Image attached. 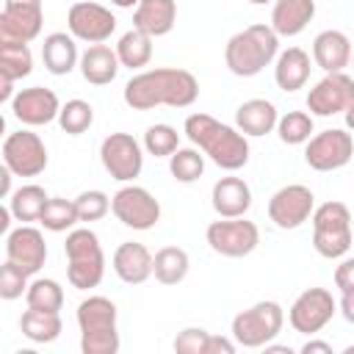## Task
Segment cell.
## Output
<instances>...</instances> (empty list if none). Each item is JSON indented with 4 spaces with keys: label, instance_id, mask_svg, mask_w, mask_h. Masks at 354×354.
<instances>
[{
    "label": "cell",
    "instance_id": "9a60e30c",
    "mask_svg": "<svg viewBox=\"0 0 354 354\" xmlns=\"http://www.w3.org/2000/svg\"><path fill=\"white\" fill-rule=\"evenodd\" d=\"M354 105V77L346 72H326L307 91V111L313 116L346 113Z\"/></svg>",
    "mask_w": 354,
    "mask_h": 354
},
{
    "label": "cell",
    "instance_id": "4316f807",
    "mask_svg": "<svg viewBox=\"0 0 354 354\" xmlns=\"http://www.w3.org/2000/svg\"><path fill=\"white\" fill-rule=\"evenodd\" d=\"M310 55L301 47H288L274 61V80L282 91H299L310 80Z\"/></svg>",
    "mask_w": 354,
    "mask_h": 354
},
{
    "label": "cell",
    "instance_id": "4dcf8cb0",
    "mask_svg": "<svg viewBox=\"0 0 354 354\" xmlns=\"http://www.w3.org/2000/svg\"><path fill=\"white\" fill-rule=\"evenodd\" d=\"M113 50H116L122 66H127V69H141V66H147L149 58H152V36L144 33V30H138V28H133V30H127V33L119 36V41H116Z\"/></svg>",
    "mask_w": 354,
    "mask_h": 354
},
{
    "label": "cell",
    "instance_id": "8d00e7d4",
    "mask_svg": "<svg viewBox=\"0 0 354 354\" xmlns=\"http://www.w3.org/2000/svg\"><path fill=\"white\" fill-rule=\"evenodd\" d=\"M169 171L177 183H196L205 174V158L196 147H183L169 158Z\"/></svg>",
    "mask_w": 354,
    "mask_h": 354
},
{
    "label": "cell",
    "instance_id": "83f0119b",
    "mask_svg": "<svg viewBox=\"0 0 354 354\" xmlns=\"http://www.w3.org/2000/svg\"><path fill=\"white\" fill-rule=\"evenodd\" d=\"M41 61H44V69H47L50 75H69V72L80 64L75 36H72V33H61V30L44 36Z\"/></svg>",
    "mask_w": 354,
    "mask_h": 354
},
{
    "label": "cell",
    "instance_id": "ac0fdd59",
    "mask_svg": "<svg viewBox=\"0 0 354 354\" xmlns=\"http://www.w3.org/2000/svg\"><path fill=\"white\" fill-rule=\"evenodd\" d=\"M11 113L28 124V127H41L58 119L61 113V102L58 94L53 88L44 86H30V88H19L11 100Z\"/></svg>",
    "mask_w": 354,
    "mask_h": 354
},
{
    "label": "cell",
    "instance_id": "c3c4849f",
    "mask_svg": "<svg viewBox=\"0 0 354 354\" xmlns=\"http://www.w3.org/2000/svg\"><path fill=\"white\" fill-rule=\"evenodd\" d=\"M116 8H133V6H138L141 0H111Z\"/></svg>",
    "mask_w": 354,
    "mask_h": 354
},
{
    "label": "cell",
    "instance_id": "8992f818",
    "mask_svg": "<svg viewBox=\"0 0 354 354\" xmlns=\"http://www.w3.org/2000/svg\"><path fill=\"white\" fill-rule=\"evenodd\" d=\"M354 232H351V210L332 199L313 210V246L321 257L337 260L351 249Z\"/></svg>",
    "mask_w": 354,
    "mask_h": 354
},
{
    "label": "cell",
    "instance_id": "b9f144b4",
    "mask_svg": "<svg viewBox=\"0 0 354 354\" xmlns=\"http://www.w3.org/2000/svg\"><path fill=\"white\" fill-rule=\"evenodd\" d=\"M207 343H210V332L202 326H185L183 332H177L174 337V351L177 354H207Z\"/></svg>",
    "mask_w": 354,
    "mask_h": 354
},
{
    "label": "cell",
    "instance_id": "30bf717a",
    "mask_svg": "<svg viewBox=\"0 0 354 354\" xmlns=\"http://www.w3.org/2000/svg\"><path fill=\"white\" fill-rule=\"evenodd\" d=\"M100 160L105 171L119 183H133L144 169L141 144L130 133H111L100 144Z\"/></svg>",
    "mask_w": 354,
    "mask_h": 354
},
{
    "label": "cell",
    "instance_id": "484cf974",
    "mask_svg": "<svg viewBox=\"0 0 354 354\" xmlns=\"http://www.w3.org/2000/svg\"><path fill=\"white\" fill-rule=\"evenodd\" d=\"M77 66H80L83 80L91 83V86H108V83H113V77L122 69L116 50H111L108 44H91V47H86V53L80 55V64Z\"/></svg>",
    "mask_w": 354,
    "mask_h": 354
},
{
    "label": "cell",
    "instance_id": "e0dca14e",
    "mask_svg": "<svg viewBox=\"0 0 354 354\" xmlns=\"http://www.w3.org/2000/svg\"><path fill=\"white\" fill-rule=\"evenodd\" d=\"M41 0H3L0 41H33L41 33Z\"/></svg>",
    "mask_w": 354,
    "mask_h": 354
},
{
    "label": "cell",
    "instance_id": "2e32d148",
    "mask_svg": "<svg viewBox=\"0 0 354 354\" xmlns=\"http://www.w3.org/2000/svg\"><path fill=\"white\" fill-rule=\"evenodd\" d=\"M66 28L77 41L102 44L116 30V17L111 14V8L100 6V3L77 0V3H72L69 14H66Z\"/></svg>",
    "mask_w": 354,
    "mask_h": 354
},
{
    "label": "cell",
    "instance_id": "603a6c76",
    "mask_svg": "<svg viewBox=\"0 0 354 354\" xmlns=\"http://www.w3.org/2000/svg\"><path fill=\"white\" fill-rule=\"evenodd\" d=\"M315 17V0H274L271 28L277 36H299Z\"/></svg>",
    "mask_w": 354,
    "mask_h": 354
},
{
    "label": "cell",
    "instance_id": "9c48e42d",
    "mask_svg": "<svg viewBox=\"0 0 354 354\" xmlns=\"http://www.w3.org/2000/svg\"><path fill=\"white\" fill-rule=\"evenodd\" d=\"M47 147L39 133L17 130L8 133L3 141V166L14 171V177H39L47 169Z\"/></svg>",
    "mask_w": 354,
    "mask_h": 354
},
{
    "label": "cell",
    "instance_id": "ffe728a7",
    "mask_svg": "<svg viewBox=\"0 0 354 354\" xmlns=\"http://www.w3.org/2000/svg\"><path fill=\"white\" fill-rule=\"evenodd\" d=\"M152 260H155V254L144 243L124 241V243L116 246L111 266H113V274L124 285H141V282H147L152 277Z\"/></svg>",
    "mask_w": 354,
    "mask_h": 354
},
{
    "label": "cell",
    "instance_id": "4fadbf2b",
    "mask_svg": "<svg viewBox=\"0 0 354 354\" xmlns=\"http://www.w3.org/2000/svg\"><path fill=\"white\" fill-rule=\"evenodd\" d=\"M313 210H315V196L301 183L282 185L268 199V218L279 230H296V227H301L304 221L313 218Z\"/></svg>",
    "mask_w": 354,
    "mask_h": 354
},
{
    "label": "cell",
    "instance_id": "60d3db41",
    "mask_svg": "<svg viewBox=\"0 0 354 354\" xmlns=\"http://www.w3.org/2000/svg\"><path fill=\"white\" fill-rule=\"evenodd\" d=\"M75 207H77V218H80V221H100V218L111 210V199H108L105 191L91 188V191L77 194Z\"/></svg>",
    "mask_w": 354,
    "mask_h": 354
},
{
    "label": "cell",
    "instance_id": "ee69618b",
    "mask_svg": "<svg viewBox=\"0 0 354 354\" xmlns=\"http://www.w3.org/2000/svg\"><path fill=\"white\" fill-rule=\"evenodd\" d=\"M238 343L235 337H218V335H210V343H207V354H235Z\"/></svg>",
    "mask_w": 354,
    "mask_h": 354
},
{
    "label": "cell",
    "instance_id": "f907efd6",
    "mask_svg": "<svg viewBox=\"0 0 354 354\" xmlns=\"http://www.w3.org/2000/svg\"><path fill=\"white\" fill-rule=\"evenodd\" d=\"M252 6H266V3H271V0H249Z\"/></svg>",
    "mask_w": 354,
    "mask_h": 354
},
{
    "label": "cell",
    "instance_id": "5b68a950",
    "mask_svg": "<svg viewBox=\"0 0 354 354\" xmlns=\"http://www.w3.org/2000/svg\"><path fill=\"white\" fill-rule=\"evenodd\" d=\"M80 326V351L83 354H116L119 329H116V304L105 296H88L77 304Z\"/></svg>",
    "mask_w": 354,
    "mask_h": 354
},
{
    "label": "cell",
    "instance_id": "8fae6325",
    "mask_svg": "<svg viewBox=\"0 0 354 354\" xmlns=\"http://www.w3.org/2000/svg\"><path fill=\"white\" fill-rule=\"evenodd\" d=\"M335 313H337V301L326 288H307L290 304L288 321L299 335H318L332 321Z\"/></svg>",
    "mask_w": 354,
    "mask_h": 354
},
{
    "label": "cell",
    "instance_id": "5bb4252c",
    "mask_svg": "<svg viewBox=\"0 0 354 354\" xmlns=\"http://www.w3.org/2000/svg\"><path fill=\"white\" fill-rule=\"evenodd\" d=\"M354 158V138L346 130H324L313 136L304 147V163L315 171H335L343 169Z\"/></svg>",
    "mask_w": 354,
    "mask_h": 354
},
{
    "label": "cell",
    "instance_id": "d6986e66",
    "mask_svg": "<svg viewBox=\"0 0 354 354\" xmlns=\"http://www.w3.org/2000/svg\"><path fill=\"white\" fill-rule=\"evenodd\" d=\"M6 260L17 263L30 277L39 274L44 260H47L44 235L30 224H19L17 230H8V235H6Z\"/></svg>",
    "mask_w": 354,
    "mask_h": 354
},
{
    "label": "cell",
    "instance_id": "d590c367",
    "mask_svg": "<svg viewBox=\"0 0 354 354\" xmlns=\"http://www.w3.org/2000/svg\"><path fill=\"white\" fill-rule=\"evenodd\" d=\"M25 301L28 307L33 310H44V313H58L64 307V288L55 282V279H33L28 285V293H25Z\"/></svg>",
    "mask_w": 354,
    "mask_h": 354
},
{
    "label": "cell",
    "instance_id": "ba28073f",
    "mask_svg": "<svg viewBox=\"0 0 354 354\" xmlns=\"http://www.w3.org/2000/svg\"><path fill=\"white\" fill-rule=\"evenodd\" d=\"M205 238H207V246L221 257H246L257 249L260 230L246 216H238V218H221L218 216V221L207 224Z\"/></svg>",
    "mask_w": 354,
    "mask_h": 354
},
{
    "label": "cell",
    "instance_id": "7bdbcfd3",
    "mask_svg": "<svg viewBox=\"0 0 354 354\" xmlns=\"http://www.w3.org/2000/svg\"><path fill=\"white\" fill-rule=\"evenodd\" d=\"M335 288H337L340 293L354 290V257L340 260V266L335 268Z\"/></svg>",
    "mask_w": 354,
    "mask_h": 354
},
{
    "label": "cell",
    "instance_id": "836d02e7",
    "mask_svg": "<svg viewBox=\"0 0 354 354\" xmlns=\"http://www.w3.org/2000/svg\"><path fill=\"white\" fill-rule=\"evenodd\" d=\"M77 221L80 218H77L75 199H64V196H50L41 210V218H39V224L50 232H69V230H75Z\"/></svg>",
    "mask_w": 354,
    "mask_h": 354
},
{
    "label": "cell",
    "instance_id": "277c9868",
    "mask_svg": "<svg viewBox=\"0 0 354 354\" xmlns=\"http://www.w3.org/2000/svg\"><path fill=\"white\" fill-rule=\"evenodd\" d=\"M64 254H66V279L72 288L91 290L102 282L105 254H102L97 232H91L88 227L69 230L66 241H64Z\"/></svg>",
    "mask_w": 354,
    "mask_h": 354
},
{
    "label": "cell",
    "instance_id": "f1b7e54d",
    "mask_svg": "<svg viewBox=\"0 0 354 354\" xmlns=\"http://www.w3.org/2000/svg\"><path fill=\"white\" fill-rule=\"evenodd\" d=\"M188 268H191L188 252L180 249V246H163V249L155 252L152 274L160 285H180L188 277Z\"/></svg>",
    "mask_w": 354,
    "mask_h": 354
},
{
    "label": "cell",
    "instance_id": "7c38bea8",
    "mask_svg": "<svg viewBox=\"0 0 354 354\" xmlns=\"http://www.w3.org/2000/svg\"><path fill=\"white\" fill-rule=\"evenodd\" d=\"M113 216L130 230H152L160 221V202L141 185H124L111 196Z\"/></svg>",
    "mask_w": 354,
    "mask_h": 354
},
{
    "label": "cell",
    "instance_id": "7402d4cb",
    "mask_svg": "<svg viewBox=\"0 0 354 354\" xmlns=\"http://www.w3.org/2000/svg\"><path fill=\"white\" fill-rule=\"evenodd\" d=\"M313 61L324 72H343L351 64V39L343 30H321L313 39Z\"/></svg>",
    "mask_w": 354,
    "mask_h": 354
},
{
    "label": "cell",
    "instance_id": "e575fe53",
    "mask_svg": "<svg viewBox=\"0 0 354 354\" xmlns=\"http://www.w3.org/2000/svg\"><path fill=\"white\" fill-rule=\"evenodd\" d=\"M277 136L282 144H307L313 138V113L307 111H288L277 122Z\"/></svg>",
    "mask_w": 354,
    "mask_h": 354
},
{
    "label": "cell",
    "instance_id": "f5cc1de1",
    "mask_svg": "<svg viewBox=\"0 0 354 354\" xmlns=\"http://www.w3.org/2000/svg\"><path fill=\"white\" fill-rule=\"evenodd\" d=\"M75 3H77V0H75Z\"/></svg>",
    "mask_w": 354,
    "mask_h": 354
},
{
    "label": "cell",
    "instance_id": "6da1fadb",
    "mask_svg": "<svg viewBox=\"0 0 354 354\" xmlns=\"http://www.w3.org/2000/svg\"><path fill=\"white\" fill-rule=\"evenodd\" d=\"M122 97L133 111H152L158 105L188 108L199 97V80L188 69L158 66V69H147V72L133 75L124 83Z\"/></svg>",
    "mask_w": 354,
    "mask_h": 354
},
{
    "label": "cell",
    "instance_id": "bcb514c9",
    "mask_svg": "<svg viewBox=\"0 0 354 354\" xmlns=\"http://www.w3.org/2000/svg\"><path fill=\"white\" fill-rule=\"evenodd\" d=\"M301 354H332V346L324 340H307L301 346Z\"/></svg>",
    "mask_w": 354,
    "mask_h": 354
},
{
    "label": "cell",
    "instance_id": "816d5d0a",
    "mask_svg": "<svg viewBox=\"0 0 354 354\" xmlns=\"http://www.w3.org/2000/svg\"><path fill=\"white\" fill-rule=\"evenodd\" d=\"M346 354H354V346H348V348H346Z\"/></svg>",
    "mask_w": 354,
    "mask_h": 354
},
{
    "label": "cell",
    "instance_id": "f35d334b",
    "mask_svg": "<svg viewBox=\"0 0 354 354\" xmlns=\"http://www.w3.org/2000/svg\"><path fill=\"white\" fill-rule=\"evenodd\" d=\"M144 149L155 158H171L180 149V133L166 122L149 124L144 133Z\"/></svg>",
    "mask_w": 354,
    "mask_h": 354
},
{
    "label": "cell",
    "instance_id": "7a4b0ae2",
    "mask_svg": "<svg viewBox=\"0 0 354 354\" xmlns=\"http://www.w3.org/2000/svg\"><path fill=\"white\" fill-rule=\"evenodd\" d=\"M185 136L188 141L202 149L218 169L238 171L249 163V141L238 127H230L210 113H191L185 116Z\"/></svg>",
    "mask_w": 354,
    "mask_h": 354
},
{
    "label": "cell",
    "instance_id": "1f68e13d",
    "mask_svg": "<svg viewBox=\"0 0 354 354\" xmlns=\"http://www.w3.org/2000/svg\"><path fill=\"white\" fill-rule=\"evenodd\" d=\"M47 191L36 183H28L22 188H17L11 196H8V207H11V216L22 224H30V221H39L41 218V210L47 205Z\"/></svg>",
    "mask_w": 354,
    "mask_h": 354
},
{
    "label": "cell",
    "instance_id": "d4e9b609",
    "mask_svg": "<svg viewBox=\"0 0 354 354\" xmlns=\"http://www.w3.org/2000/svg\"><path fill=\"white\" fill-rule=\"evenodd\" d=\"M177 22V3L174 0H141L133 11V28L149 33L152 39L166 36Z\"/></svg>",
    "mask_w": 354,
    "mask_h": 354
},
{
    "label": "cell",
    "instance_id": "ab89813d",
    "mask_svg": "<svg viewBox=\"0 0 354 354\" xmlns=\"http://www.w3.org/2000/svg\"><path fill=\"white\" fill-rule=\"evenodd\" d=\"M28 271H22L17 263H11V260H6L3 266H0V296L6 299V301H14V299H19L22 293H28Z\"/></svg>",
    "mask_w": 354,
    "mask_h": 354
},
{
    "label": "cell",
    "instance_id": "44dd1931",
    "mask_svg": "<svg viewBox=\"0 0 354 354\" xmlns=\"http://www.w3.org/2000/svg\"><path fill=\"white\" fill-rule=\"evenodd\" d=\"M210 202L221 218H238L252 207V188L243 177H221L213 183Z\"/></svg>",
    "mask_w": 354,
    "mask_h": 354
},
{
    "label": "cell",
    "instance_id": "f6af8a7d",
    "mask_svg": "<svg viewBox=\"0 0 354 354\" xmlns=\"http://www.w3.org/2000/svg\"><path fill=\"white\" fill-rule=\"evenodd\" d=\"M337 310H340V315L354 326V290H348V293H340V301H337Z\"/></svg>",
    "mask_w": 354,
    "mask_h": 354
},
{
    "label": "cell",
    "instance_id": "cb8c5ba5",
    "mask_svg": "<svg viewBox=\"0 0 354 354\" xmlns=\"http://www.w3.org/2000/svg\"><path fill=\"white\" fill-rule=\"evenodd\" d=\"M277 122H279V113H277V105L271 100H246L238 105L235 111V127L243 133V136H268L271 130H277Z\"/></svg>",
    "mask_w": 354,
    "mask_h": 354
},
{
    "label": "cell",
    "instance_id": "74e56055",
    "mask_svg": "<svg viewBox=\"0 0 354 354\" xmlns=\"http://www.w3.org/2000/svg\"><path fill=\"white\" fill-rule=\"evenodd\" d=\"M58 124L66 136H80L94 124V108L86 100H69L61 105Z\"/></svg>",
    "mask_w": 354,
    "mask_h": 354
},
{
    "label": "cell",
    "instance_id": "681fc988",
    "mask_svg": "<svg viewBox=\"0 0 354 354\" xmlns=\"http://www.w3.org/2000/svg\"><path fill=\"white\" fill-rule=\"evenodd\" d=\"M343 116H346V127H348V130H354V105H351V108H348Z\"/></svg>",
    "mask_w": 354,
    "mask_h": 354
},
{
    "label": "cell",
    "instance_id": "3957f363",
    "mask_svg": "<svg viewBox=\"0 0 354 354\" xmlns=\"http://www.w3.org/2000/svg\"><path fill=\"white\" fill-rule=\"evenodd\" d=\"M279 55V36L271 25L254 22L230 36L224 44V64L235 77H254Z\"/></svg>",
    "mask_w": 354,
    "mask_h": 354
},
{
    "label": "cell",
    "instance_id": "52a82bcc",
    "mask_svg": "<svg viewBox=\"0 0 354 354\" xmlns=\"http://www.w3.org/2000/svg\"><path fill=\"white\" fill-rule=\"evenodd\" d=\"M282 324H285L282 307L277 301L266 299V301H257V304L241 310L232 318V337L243 348H263L282 332Z\"/></svg>",
    "mask_w": 354,
    "mask_h": 354
},
{
    "label": "cell",
    "instance_id": "7dc6e473",
    "mask_svg": "<svg viewBox=\"0 0 354 354\" xmlns=\"http://www.w3.org/2000/svg\"><path fill=\"white\" fill-rule=\"evenodd\" d=\"M11 174H14V171H11L8 166H3V171H0V177H3V196H11V194H14V191H11Z\"/></svg>",
    "mask_w": 354,
    "mask_h": 354
},
{
    "label": "cell",
    "instance_id": "d6a6232c",
    "mask_svg": "<svg viewBox=\"0 0 354 354\" xmlns=\"http://www.w3.org/2000/svg\"><path fill=\"white\" fill-rule=\"evenodd\" d=\"M33 72V53L25 41H0V77L19 80Z\"/></svg>",
    "mask_w": 354,
    "mask_h": 354
},
{
    "label": "cell",
    "instance_id": "f546056e",
    "mask_svg": "<svg viewBox=\"0 0 354 354\" xmlns=\"http://www.w3.org/2000/svg\"><path fill=\"white\" fill-rule=\"evenodd\" d=\"M19 329L33 343H53V340H58V335L64 329V321H61L58 313H44V310L28 307L19 318Z\"/></svg>",
    "mask_w": 354,
    "mask_h": 354
}]
</instances>
